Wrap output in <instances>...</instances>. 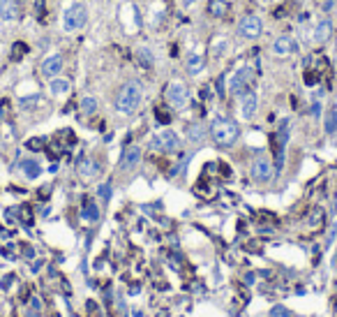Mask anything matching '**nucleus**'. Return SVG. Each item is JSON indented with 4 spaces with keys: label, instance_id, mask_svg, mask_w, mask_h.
I'll return each instance as SVG.
<instances>
[{
    "label": "nucleus",
    "instance_id": "obj_6",
    "mask_svg": "<svg viewBox=\"0 0 337 317\" xmlns=\"http://www.w3.org/2000/svg\"><path fill=\"white\" fill-rule=\"evenodd\" d=\"M250 174L256 183H268L270 178H273V164H270L268 158H256V160L252 162Z\"/></svg>",
    "mask_w": 337,
    "mask_h": 317
},
{
    "label": "nucleus",
    "instance_id": "obj_18",
    "mask_svg": "<svg viewBox=\"0 0 337 317\" xmlns=\"http://www.w3.org/2000/svg\"><path fill=\"white\" fill-rule=\"evenodd\" d=\"M21 169H23V174L28 176V178H37L40 176V162H35V160H23L21 162Z\"/></svg>",
    "mask_w": 337,
    "mask_h": 317
},
{
    "label": "nucleus",
    "instance_id": "obj_27",
    "mask_svg": "<svg viewBox=\"0 0 337 317\" xmlns=\"http://www.w3.org/2000/svg\"><path fill=\"white\" fill-rule=\"evenodd\" d=\"M270 317H293V313L286 311L284 306H277V308H273V311H270Z\"/></svg>",
    "mask_w": 337,
    "mask_h": 317
},
{
    "label": "nucleus",
    "instance_id": "obj_26",
    "mask_svg": "<svg viewBox=\"0 0 337 317\" xmlns=\"http://www.w3.org/2000/svg\"><path fill=\"white\" fill-rule=\"evenodd\" d=\"M139 58H141V63L146 65V68L153 65V54H150V49H139Z\"/></svg>",
    "mask_w": 337,
    "mask_h": 317
},
{
    "label": "nucleus",
    "instance_id": "obj_12",
    "mask_svg": "<svg viewBox=\"0 0 337 317\" xmlns=\"http://www.w3.org/2000/svg\"><path fill=\"white\" fill-rule=\"evenodd\" d=\"M62 70V58L60 56H49L47 61L42 63V75L49 77V79H54V77L60 75Z\"/></svg>",
    "mask_w": 337,
    "mask_h": 317
},
{
    "label": "nucleus",
    "instance_id": "obj_28",
    "mask_svg": "<svg viewBox=\"0 0 337 317\" xmlns=\"http://www.w3.org/2000/svg\"><path fill=\"white\" fill-rule=\"evenodd\" d=\"M97 192H100V197L104 199V202L111 197V188H109V185H100V188H97Z\"/></svg>",
    "mask_w": 337,
    "mask_h": 317
},
{
    "label": "nucleus",
    "instance_id": "obj_11",
    "mask_svg": "<svg viewBox=\"0 0 337 317\" xmlns=\"http://www.w3.org/2000/svg\"><path fill=\"white\" fill-rule=\"evenodd\" d=\"M293 51H298V44H296V40H291V37H277V40L273 42V54L275 56H289V54H293Z\"/></svg>",
    "mask_w": 337,
    "mask_h": 317
},
{
    "label": "nucleus",
    "instance_id": "obj_9",
    "mask_svg": "<svg viewBox=\"0 0 337 317\" xmlns=\"http://www.w3.org/2000/svg\"><path fill=\"white\" fill-rule=\"evenodd\" d=\"M256 104H259V100H256V95L254 93H245L240 95V116H243L245 121H250V118H254L256 114Z\"/></svg>",
    "mask_w": 337,
    "mask_h": 317
},
{
    "label": "nucleus",
    "instance_id": "obj_13",
    "mask_svg": "<svg viewBox=\"0 0 337 317\" xmlns=\"http://www.w3.org/2000/svg\"><path fill=\"white\" fill-rule=\"evenodd\" d=\"M331 33H333V23L328 19H324V21H319L317 23V28H314V35H312V40L317 42V44H324L328 37H331Z\"/></svg>",
    "mask_w": 337,
    "mask_h": 317
},
{
    "label": "nucleus",
    "instance_id": "obj_21",
    "mask_svg": "<svg viewBox=\"0 0 337 317\" xmlns=\"http://www.w3.org/2000/svg\"><path fill=\"white\" fill-rule=\"evenodd\" d=\"M226 9H229V7H226V2H224V0H210V2H208V12L213 14V16H224V14H226Z\"/></svg>",
    "mask_w": 337,
    "mask_h": 317
},
{
    "label": "nucleus",
    "instance_id": "obj_5",
    "mask_svg": "<svg viewBox=\"0 0 337 317\" xmlns=\"http://www.w3.org/2000/svg\"><path fill=\"white\" fill-rule=\"evenodd\" d=\"M238 30H240V35L247 37V40H256V37L263 33V21L259 19V16H254V14H247V16H243V21L238 23Z\"/></svg>",
    "mask_w": 337,
    "mask_h": 317
},
{
    "label": "nucleus",
    "instance_id": "obj_31",
    "mask_svg": "<svg viewBox=\"0 0 337 317\" xmlns=\"http://www.w3.org/2000/svg\"><path fill=\"white\" fill-rule=\"evenodd\" d=\"M33 308H35V311H40V308H42V301H37V299H33Z\"/></svg>",
    "mask_w": 337,
    "mask_h": 317
},
{
    "label": "nucleus",
    "instance_id": "obj_24",
    "mask_svg": "<svg viewBox=\"0 0 337 317\" xmlns=\"http://www.w3.org/2000/svg\"><path fill=\"white\" fill-rule=\"evenodd\" d=\"M40 102H42L40 95H33V97H23L19 104H21V109H35L37 104H40Z\"/></svg>",
    "mask_w": 337,
    "mask_h": 317
},
{
    "label": "nucleus",
    "instance_id": "obj_20",
    "mask_svg": "<svg viewBox=\"0 0 337 317\" xmlns=\"http://www.w3.org/2000/svg\"><path fill=\"white\" fill-rule=\"evenodd\" d=\"M226 37L224 35H217L215 40H213V44H210V51H213V56H222L224 51H226Z\"/></svg>",
    "mask_w": 337,
    "mask_h": 317
},
{
    "label": "nucleus",
    "instance_id": "obj_1",
    "mask_svg": "<svg viewBox=\"0 0 337 317\" xmlns=\"http://www.w3.org/2000/svg\"><path fill=\"white\" fill-rule=\"evenodd\" d=\"M210 135H213V139L220 146H231L238 139V135H240V128L236 125V121L217 116L215 121H213V125H210Z\"/></svg>",
    "mask_w": 337,
    "mask_h": 317
},
{
    "label": "nucleus",
    "instance_id": "obj_7",
    "mask_svg": "<svg viewBox=\"0 0 337 317\" xmlns=\"http://www.w3.org/2000/svg\"><path fill=\"white\" fill-rule=\"evenodd\" d=\"M167 100L171 107L175 109H182L187 104V88L182 86L180 81H173V83H168L167 86Z\"/></svg>",
    "mask_w": 337,
    "mask_h": 317
},
{
    "label": "nucleus",
    "instance_id": "obj_29",
    "mask_svg": "<svg viewBox=\"0 0 337 317\" xmlns=\"http://www.w3.org/2000/svg\"><path fill=\"white\" fill-rule=\"evenodd\" d=\"M217 93L224 95V77H220V79H217Z\"/></svg>",
    "mask_w": 337,
    "mask_h": 317
},
{
    "label": "nucleus",
    "instance_id": "obj_19",
    "mask_svg": "<svg viewBox=\"0 0 337 317\" xmlns=\"http://www.w3.org/2000/svg\"><path fill=\"white\" fill-rule=\"evenodd\" d=\"M203 68V58L199 54H189L187 56V70H189V75H199Z\"/></svg>",
    "mask_w": 337,
    "mask_h": 317
},
{
    "label": "nucleus",
    "instance_id": "obj_32",
    "mask_svg": "<svg viewBox=\"0 0 337 317\" xmlns=\"http://www.w3.org/2000/svg\"><path fill=\"white\" fill-rule=\"evenodd\" d=\"M26 317H37V315H33V313H28V315Z\"/></svg>",
    "mask_w": 337,
    "mask_h": 317
},
{
    "label": "nucleus",
    "instance_id": "obj_14",
    "mask_svg": "<svg viewBox=\"0 0 337 317\" xmlns=\"http://www.w3.org/2000/svg\"><path fill=\"white\" fill-rule=\"evenodd\" d=\"M139 160H141V149H139V146H129V149L125 151V156H122V169L136 167Z\"/></svg>",
    "mask_w": 337,
    "mask_h": 317
},
{
    "label": "nucleus",
    "instance_id": "obj_23",
    "mask_svg": "<svg viewBox=\"0 0 337 317\" xmlns=\"http://www.w3.org/2000/svg\"><path fill=\"white\" fill-rule=\"evenodd\" d=\"M95 109H97V100H95V97H83L81 100V111L83 114H95Z\"/></svg>",
    "mask_w": 337,
    "mask_h": 317
},
{
    "label": "nucleus",
    "instance_id": "obj_2",
    "mask_svg": "<svg viewBox=\"0 0 337 317\" xmlns=\"http://www.w3.org/2000/svg\"><path fill=\"white\" fill-rule=\"evenodd\" d=\"M139 104H141V86H139V81H129L120 88L118 100H115V109L120 114H134Z\"/></svg>",
    "mask_w": 337,
    "mask_h": 317
},
{
    "label": "nucleus",
    "instance_id": "obj_30",
    "mask_svg": "<svg viewBox=\"0 0 337 317\" xmlns=\"http://www.w3.org/2000/svg\"><path fill=\"white\" fill-rule=\"evenodd\" d=\"M312 111H314V116H319V114H321V104H319V102H317V104L312 107Z\"/></svg>",
    "mask_w": 337,
    "mask_h": 317
},
{
    "label": "nucleus",
    "instance_id": "obj_8",
    "mask_svg": "<svg viewBox=\"0 0 337 317\" xmlns=\"http://www.w3.org/2000/svg\"><path fill=\"white\" fill-rule=\"evenodd\" d=\"M250 81H252V68H240V70H236V75L231 77V83H229V88H231V93H236V95H243V90H247L250 88Z\"/></svg>",
    "mask_w": 337,
    "mask_h": 317
},
{
    "label": "nucleus",
    "instance_id": "obj_15",
    "mask_svg": "<svg viewBox=\"0 0 337 317\" xmlns=\"http://www.w3.org/2000/svg\"><path fill=\"white\" fill-rule=\"evenodd\" d=\"M81 218H83V220H88V223H95V220L100 218V209H97L95 199H86V202H83Z\"/></svg>",
    "mask_w": 337,
    "mask_h": 317
},
{
    "label": "nucleus",
    "instance_id": "obj_22",
    "mask_svg": "<svg viewBox=\"0 0 337 317\" xmlns=\"http://www.w3.org/2000/svg\"><path fill=\"white\" fill-rule=\"evenodd\" d=\"M326 132H328V135H335L337 132V111L335 109H331V111L326 114Z\"/></svg>",
    "mask_w": 337,
    "mask_h": 317
},
{
    "label": "nucleus",
    "instance_id": "obj_25",
    "mask_svg": "<svg viewBox=\"0 0 337 317\" xmlns=\"http://www.w3.org/2000/svg\"><path fill=\"white\" fill-rule=\"evenodd\" d=\"M203 137V128L201 125H192V128L187 130V139H192V142H199Z\"/></svg>",
    "mask_w": 337,
    "mask_h": 317
},
{
    "label": "nucleus",
    "instance_id": "obj_4",
    "mask_svg": "<svg viewBox=\"0 0 337 317\" xmlns=\"http://www.w3.org/2000/svg\"><path fill=\"white\" fill-rule=\"evenodd\" d=\"M178 146H180V142H178V135H175L173 130H162L160 135H155L153 139H150V149H155V151L173 153Z\"/></svg>",
    "mask_w": 337,
    "mask_h": 317
},
{
    "label": "nucleus",
    "instance_id": "obj_3",
    "mask_svg": "<svg viewBox=\"0 0 337 317\" xmlns=\"http://www.w3.org/2000/svg\"><path fill=\"white\" fill-rule=\"evenodd\" d=\"M86 21H88L86 7H83L81 2H74V5L65 12V16H62V26H65L67 33H76V30H81V28L86 26Z\"/></svg>",
    "mask_w": 337,
    "mask_h": 317
},
{
    "label": "nucleus",
    "instance_id": "obj_10",
    "mask_svg": "<svg viewBox=\"0 0 337 317\" xmlns=\"http://www.w3.org/2000/svg\"><path fill=\"white\" fill-rule=\"evenodd\" d=\"M19 14V0H0V21H16Z\"/></svg>",
    "mask_w": 337,
    "mask_h": 317
},
{
    "label": "nucleus",
    "instance_id": "obj_16",
    "mask_svg": "<svg viewBox=\"0 0 337 317\" xmlns=\"http://www.w3.org/2000/svg\"><path fill=\"white\" fill-rule=\"evenodd\" d=\"M49 90H51V95H65L69 90V81L60 79V77H54L51 83H49Z\"/></svg>",
    "mask_w": 337,
    "mask_h": 317
},
{
    "label": "nucleus",
    "instance_id": "obj_17",
    "mask_svg": "<svg viewBox=\"0 0 337 317\" xmlns=\"http://www.w3.org/2000/svg\"><path fill=\"white\" fill-rule=\"evenodd\" d=\"M97 171H100L97 162H93V160H81L79 162V174H81L83 178H93V176H97Z\"/></svg>",
    "mask_w": 337,
    "mask_h": 317
}]
</instances>
